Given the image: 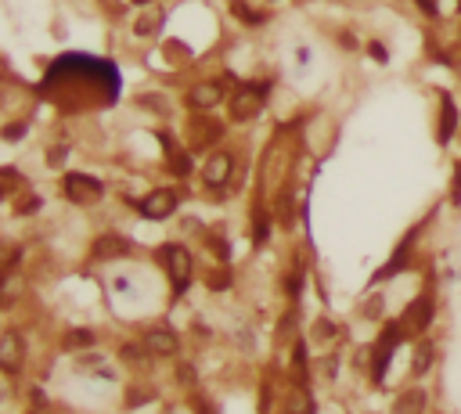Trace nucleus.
Listing matches in <instances>:
<instances>
[{"label": "nucleus", "instance_id": "nucleus-13", "mask_svg": "<svg viewBox=\"0 0 461 414\" xmlns=\"http://www.w3.org/2000/svg\"><path fill=\"white\" fill-rule=\"evenodd\" d=\"M220 97H223V94H220V83H198V87L188 94L191 108H213Z\"/></svg>", "mask_w": 461, "mask_h": 414}, {"label": "nucleus", "instance_id": "nucleus-24", "mask_svg": "<svg viewBox=\"0 0 461 414\" xmlns=\"http://www.w3.org/2000/svg\"><path fill=\"white\" fill-rule=\"evenodd\" d=\"M454 198H461V159L454 166Z\"/></svg>", "mask_w": 461, "mask_h": 414}, {"label": "nucleus", "instance_id": "nucleus-26", "mask_svg": "<svg viewBox=\"0 0 461 414\" xmlns=\"http://www.w3.org/2000/svg\"><path fill=\"white\" fill-rule=\"evenodd\" d=\"M288 414H310V407H296V410H288Z\"/></svg>", "mask_w": 461, "mask_h": 414}, {"label": "nucleus", "instance_id": "nucleus-21", "mask_svg": "<svg viewBox=\"0 0 461 414\" xmlns=\"http://www.w3.org/2000/svg\"><path fill=\"white\" fill-rule=\"evenodd\" d=\"M90 342H94V335H90V331H73V335L65 339V346H69V349H76V346H90Z\"/></svg>", "mask_w": 461, "mask_h": 414}, {"label": "nucleus", "instance_id": "nucleus-20", "mask_svg": "<svg viewBox=\"0 0 461 414\" xmlns=\"http://www.w3.org/2000/svg\"><path fill=\"white\" fill-rule=\"evenodd\" d=\"M368 54L375 58L378 65H386V62H389V51H386V43H382V40H368Z\"/></svg>", "mask_w": 461, "mask_h": 414}, {"label": "nucleus", "instance_id": "nucleus-14", "mask_svg": "<svg viewBox=\"0 0 461 414\" xmlns=\"http://www.w3.org/2000/svg\"><path fill=\"white\" fill-rule=\"evenodd\" d=\"M422 407H425V393L422 389H408V393H400L393 414H422Z\"/></svg>", "mask_w": 461, "mask_h": 414}, {"label": "nucleus", "instance_id": "nucleus-23", "mask_svg": "<svg viewBox=\"0 0 461 414\" xmlns=\"http://www.w3.org/2000/svg\"><path fill=\"white\" fill-rule=\"evenodd\" d=\"M47 162H51V166H62V162H65V148H51V152H47Z\"/></svg>", "mask_w": 461, "mask_h": 414}, {"label": "nucleus", "instance_id": "nucleus-19", "mask_svg": "<svg viewBox=\"0 0 461 414\" xmlns=\"http://www.w3.org/2000/svg\"><path fill=\"white\" fill-rule=\"evenodd\" d=\"M159 22H162V11H148V15H141L137 33H141V36H144V33H155V29H159Z\"/></svg>", "mask_w": 461, "mask_h": 414}, {"label": "nucleus", "instance_id": "nucleus-25", "mask_svg": "<svg viewBox=\"0 0 461 414\" xmlns=\"http://www.w3.org/2000/svg\"><path fill=\"white\" fill-rule=\"evenodd\" d=\"M364 310H368V314H371V317H375V314H378V310H382V299H371V303H368V307H364Z\"/></svg>", "mask_w": 461, "mask_h": 414}, {"label": "nucleus", "instance_id": "nucleus-4", "mask_svg": "<svg viewBox=\"0 0 461 414\" xmlns=\"http://www.w3.org/2000/svg\"><path fill=\"white\" fill-rule=\"evenodd\" d=\"M101 181L97 176H83V173H69L65 176V195L76 202V206H87V202H97L101 198Z\"/></svg>", "mask_w": 461, "mask_h": 414}, {"label": "nucleus", "instance_id": "nucleus-5", "mask_svg": "<svg viewBox=\"0 0 461 414\" xmlns=\"http://www.w3.org/2000/svg\"><path fill=\"white\" fill-rule=\"evenodd\" d=\"M400 335H403V321H393V324L382 331V339H378V346H375V378L386 375V364L393 361V349H396Z\"/></svg>", "mask_w": 461, "mask_h": 414}, {"label": "nucleus", "instance_id": "nucleus-10", "mask_svg": "<svg viewBox=\"0 0 461 414\" xmlns=\"http://www.w3.org/2000/svg\"><path fill=\"white\" fill-rule=\"evenodd\" d=\"M429 321H433V299H429V295H422V299H415V303L408 307V317H403V324H408L411 331H425Z\"/></svg>", "mask_w": 461, "mask_h": 414}, {"label": "nucleus", "instance_id": "nucleus-6", "mask_svg": "<svg viewBox=\"0 0 461 414\" xmlns=\"http://www.w3.org/2000/svg\"><path fill=\"white\" fill-rule=\"evenodd\" d=\"M173 209H177V195H173L169 188H159L141 202V216H148V220H166Z\"/></svg>", "mask_w": 461, "mask_h": 414}, {"label": "nucleus", "instance_id": "nucleus-3", "mask_svg": "<svg viewBox=\"0 0 461 414\" xmlns=\"http://www.w3.org/2000/svg\"><path fill=\"white\" fill-rule=\"evenodd\" d=\"M457 123H461V112H457V101L450 94H440V115H436V144L447 148L454 137H457Z\"/></svg>", "mask_w": 461, "mask_h": 414}, {"label": "nucleus", "instance_id": "nucleus-7", "mask_svg": "<svg viewBox=\"0 0 461 414\" xmlns=\"http://www.w3.org/2000/svg\"><path fill=\"white\" fill-rule=\"evenodd\" d=\"M231 173H235V159H231L227 152L209 155V162H206V184L209 188H223L231 181Z\"/></svg>", "mask_w": 461, "mask_h": 414}, {"label": "nucleus", "instance_id": "nucleus-12", "mask_svg": "<svg viewBox=\"0 0 461 414\" xmlns=\"http://www.w3.org/2000/svg\"><path fill=\"white\" fill-rule=\"evenodd\" d=\"M220 134H223V127L213 123V120H195V123H191V144H195V148H206V144L220 141Z\"/></svg>", "mask_w": 461, "mask_h": 414}, {"label": "nucleus", "instance_id": "nucleus-11", "mask_svg": "<svg viewBox=\"0 0 461 414\" xmlns=\"http://www.w3.org/2000/svg\"><path fill=\"white\" fill-rule=\"evenodd\" d=\"M123 253H130V242L123 238V234H101V238L94 242V256H97V260L123 256Z\"/></svg>", "mask_w": 461, "mask_h": 414}, {"label": "nucleus", "instance_id": "nucleus-8", "mask_svg": "<svg viewBox=\"0 0 461 414\" xmlns=\"http://www.w3.org/2000/svg\"><path fill=\"white\" fill-rule=\"evenodd\" d=\"M0 368H4V371H18L22 368V335L18 331L0 335Z\"/></svg>", "mask_w": 461, "mask_h": 414}, {"label": "nucleus", "instance_id": "nucleus-16", "mask_svg": "<svg viewBox=\"0 0 461 414\" xmlns=\"http://www.w3.org/2000/svg\"><path fill=\"white\" fill-rule=\"evenodd\" d=\"M166 148H169V166L177 169L181 176H188V173H191V159H188V155H184L181 148H173L169 141H166Z\"/></svg>", "mask_w": 461, "mask_h": 414}, {"label": "nucleus", "instance_id": "nucleus-15", "mask_svg": "<svg viewBox=\"0 0 461 414\" xmlns=\"http://www.w3.org/2000/svg\"><path fill=\"white\" fill-rule=\"evenodd\" d=\"M408 260H411V245H400V249H396V256L386 263V270H378V277H393V274H400Z\"/></svg>", "mask_w": 461, "mask_h": 414}, {"label": "nucleus", "instance_id": "nucleus-9", "mask_svg": "<svg viewBox=\"0 0 461 414\" xmlns=\"http://www.w3.org/2000/svg\"><path fill=\"white\" fill-rule=\"evenodd\" d=\"M144 346H148V353H155V357H173L181 342L169 328H152V331H144Z\"/></svg>", "mask_w": 461, "mask_h": 414}, {"label": "nucleus", "instance_id": "nucleus-18", "mask_svg": "<svg viewBox=\"0 0 461 414\" xmlns=\"http://www.w3.org/2000/svg\"><path fill=\"white\" fill-rule=\"evenodd\" d=\"M429 364H433V346H418V353H415V375H425Z\"/></svg>", "mask_w": 461, "mask_h": 414}, {"label": "nucleus", "instance_id": "nucleus-1", "mask_svg": "<svg viewBox=\"0 0 461 414\" xmlns=\"http://www.w3.org/2000/svg\"><path fill=\"white\" fill-rule=\"evenodd\" d=\"M263 101H267V87H256V83L238 87L235 94H231V120H235V123L253 120V115H260Z\"/></svg>", "mask_w": 461, "mask_h": 414}, {"label": "nucleus", "instance_id": "nucleus-22", "mask_svg": "<svg viewBox=\"0 0 461 414\" xmlns=\"http://www.w3.org/2000/svg\"><path fill=\"white\" fill-rule=\"evenodd\" d=\"M33 403H36V407H33L29 414H51V410H47V400H43V393H40V389L33 393Z\"/></svg>", "mask_w": 461, "mask_h": 414}, {"label": "nucleus", "instance_id": "nucleus-2", "mask_svg": "<svg viewBox=\"0 0 461 414\" xmlns=\"http://www.w3.org/2000/svg\"><path fill=\"white\" fill-rule=\"evenodd\" d=\"M159 256L166 260V270H169V277H173V288L184 292L188 281H191V253H188L184 245H166Z\"/></svg>", "mask_w": 461, "mask_h": 414}, {"label": "nucleus", "instance_id": "nucleus-17", "mask_svg": "<svg viewBox=\"0 0 461 414\" xmlns=\"http://www.w3.org/2000/svg\"><path fill=\"white\" fill-rule=\"evenodd\" d=\"M18 263V249L11 242H0V270H11Z\"/></svg>", "mask_w": 461, "mask_h": 414}]
</instances>
